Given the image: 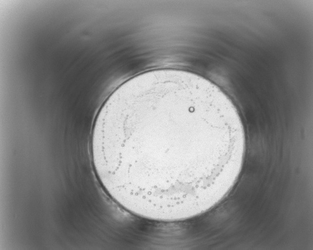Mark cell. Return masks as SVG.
Returning <instances> with one entry per match:
<instances>
[{"label": "cell", "instance_id": "obj_1", "mask_svg": "<svg viewBox=\"0 0 313 250\" xmlns=\"http://www.w3.org/2000/svg\"><path fill=\"white\" fill-rule=\"evenodd\" d=\"M240 121L209 80L182 70L138 74L104 102L91 150L101 184L122 208L175 222L204 213L232 171Z\"/></svg>", "mask_w": 313, "mask_h": 250}]
</instances>
